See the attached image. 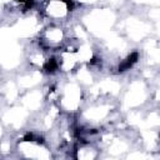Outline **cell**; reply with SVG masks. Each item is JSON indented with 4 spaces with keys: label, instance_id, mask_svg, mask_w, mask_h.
<instances>
[{
    "label": "cell",
    "instance_id": "obj_1",
    "mask_svg": "<svg viewBox=\"0 0 160 160\" xmlns=\"http://www.w3.org/2000/svg\"><path fill=\"white\" fill-rule=\"evenodd\" d=\"M58 68H59L58 61H56L54 58H51V59H49V60L46 61V64H45V66H44V70H45L46 72H54L55 70H58Z\"/></svg>",
    "mask_w": 160,
    "mask_h": 160
}]
</instances>
